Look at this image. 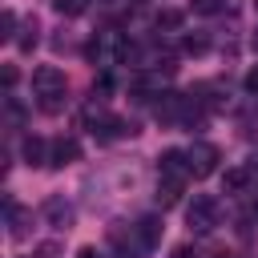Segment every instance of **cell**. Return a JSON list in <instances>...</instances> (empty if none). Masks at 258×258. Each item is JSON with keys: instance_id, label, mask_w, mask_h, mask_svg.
I'll return each instance as SVG.
<instances>
[{"instance_id": "obj_1", "label": "cell", "mask_w": 258, "mask_h": 258, "mask_svg": "<svg viewBox=\"0 0 258 258\" xmlns=\"http://www.w3.org/2000/svg\"><path fill=\"white\" fill-rule=\"evenodd\" d=\"M32 93H36L44 113H60L64 101H69V81H64V73L56 64H40L32 73Z\"/></svg>"}, {"instance_id": "obj_2", "label": "cell", "mask_w": 258, "mask_h": 258, "mask_svg": "<svg viewBox=\"0 0 258 258\" xmlns=\"http://www.w3.org/2000/svg\"><path fill=\"white\" fill-rule=\"evenodd\" d=\"M133 52V44H129V36L125 32H97L89 44H85V56L93 60V64H101V69H113V64H121L125 56Z\"/></svg>"}, {"instance_id": "obj_3", "label": "cell", "mask_w": 258, "mask_h": 258, "mask_svg": "<svg viewBox=\"0 0 258 258\" xmlns=\"http://www.w3.org/2000/svg\"><path fill=\"white\" fill-rule=\"evenodd\" d=\"M218 218H222V206H218V198H210V194H198V198L189 202V210H185V222H189L194 234H210V230L218 226Z\"/></svg>"}, {"instance_id": "obj_4", "label": "cell", "mask_w": 258, "mask_h": 258, "mask_svg": "<svg viewBox=\"0 0 258 258\" xmlns=\"http://www.w3.org/2000/svg\"><path fill=\"white\" fill-rule=\"evenodd\" d=\"M185 157H189V177H210L218 169V161H222V153H218L214 141H194L185 149Z\"/></svg>"}, {"instance_id": "obj_5", "label": "cell", "mask_w": 258, "mask_h": 258, "mask_svg": "<svg viewBox=\"0 0 258 258\" xmlns=\"http://www.w3.org/2000/svg\"><path fill=\"white\" fill-rule=\"evenodd\" d=\"M157 173H161L165 181H181V185H185V177H189V157H185V149H165V153L157 157Z\"/></svg>"}, {"instance_id": "obj_6", "label": "cell", "mask_w": 258, "mask_h": 258, "mask_svg": "<svg viewBox=\"0 0 258 258\" xmlns=\"http://www.w3.org/2000/svg\"><path fill=\"white\" fill-rule=\"evenodd\" d=\"M73 161H81V141L77 137H52L48 141V165H73Z\"/></svg>"}, {"instance_id": "obj_7", "label": "cell", "mask_w": 258, "mask_h": 258, "mask_svg": "<svg viewBox=\"0 0 258 258\" xmlns=\"http://www.w3.org/2000/svg\"><path fill=\"white\" fill-rule=\"evenodd\" d=\"M44 218H48L52 230H69V226H73V206H69L64 198H48V202H44Z\"/></svg>"}, {"instance_id": "obj_8", "label": "cell", "mask_w": 258, "mask_h": 258, "mask_svg": "<svg viewBox=\"0 0 258 258\" xmlns=\"http://www.w3.org/2000/svg\"><path fill=\"white\" fill-rule=\"evenodd\" d=\"M20 157H24L28 165H48V141L36 137V133L24 137V141H20Z\"/></svg>"}, {"instance_id": "obj_9", "label": "cell", "mask_w": 258, "mask_h": 258, "mask_svg": "<svg viewBox=\"0 0 258 258\" xmlns=\"http://www.w3.org/2000/svg\"><path fill=\"white\" fill-rule=\"evenodd\" d=\"M137 238H141V246H145V250H149V246H157V242H161V218H153V214H149V218H141V222H137Z\"/></svg>"}, {"instance_id": "obj_10", "label": "cell", "mask_w": 258, "mask_h": 258, "mask_svg": "<svg viewBox=\"0 0 258 258\" xmlns=\"http://www.w3.org/2000/svg\"><path fill=\"white\" fill-rule=\"evenodd\" d=\"M246 185H250V169H246V165L226 169V177H222V189H226V194H242Z\"/></svg>"}, {"instance_id": "obj_11", "label": "cell", "mask_w": 258, "mask_h": 258, "mask_svg": "<svg viewBox=\"0 0 258 258\" xmlns=\"http://www.w3.org/2000/svg\"><path fill=\"white\" fill-rule=\"evenodd\" d=\"M177 198H181V181H165V177H161V185H157V206L169 210Z\"/></svg>"}, {"instance_id": "obj_12", "label": "cell", "mask_w": 258, "mask_h": 258, "mask_svg": "<svg viewBox=\"0 0 258 258\" xmlns=\"http://www.w3.org/2000/svg\"><path fill=\"white\" fill-rule=\"evenodd\" d=\"M0 40H16V12L12 8L0 12Z\"/></svg>"}, {"instance_id": "obj_13", "label": "cell", "mask_w": 258, "mask_h": 258, "mask_svg": "<svg viewBox=\"0 0 258 258\" xmlns=\"http://www.w3.org/2000/svg\"><path fill=\"white\" fill-rule=\"evenodd\" d=\"M52 8H56L60 16H81V12L89 8V0H52Z\"/></svg>"}, {"instance_id": "obj_14", "label": "cell", "mask_w": 258, "mask_h": 258, "mask_svg": "<svg viewBox=\"0 0 258 258\" xmlns=\"http://www.w3.org/2000/svg\"><path fill=\"white\" fill-rule=\"evenodd\" d=\"M20 32H24V36H16V44H20V48H32V44H36V32H40V24H36V20H28Z\"/></svg>"}, {"instance_id": "obj_15", "label": "cell", "mask_w": 258, "mask_h": 258, "mask_svg": "<svg viewBox=\"0 0 258 258\" xmlns=\"http://www.w3.org/2000/svg\"><path fill=\"white\" fill-rule=\"evenodd\" d=\"M153 24H157V28H177V24H181V12H157Z\"/></svg>"}, {"instance_id": "obj_16", "label": "cell", "mask_w": 258, "mask_h": 258, "mask_svg": "<svg viewBox=\"0 0 258 258\" xmlns=\"http://www.w3.org/2000/svg\"><path fill=\"white\" fill-rule=\"evenodd\" d=\"M185 52H206V36H185Z\"/></svg>"}, {"instance_id": "obj_17", "label": "cell", "mask_w": 258, "mask_h": 258, "mask_svg": "<svg viewBox=\"0 0 258 258\" xmlns=\"http://www.w3.org/2000/svg\"><path fill=\"white\" fill-rule=\"evenodd\" d=\"M246 93H250V97H258V64L246 73Z\"/></svg>"}, {"instance_id": "obj_18", "label": "cell", "mask_w": 258, "mask_h": 258, "mask_svg": "<svg viewBox=\"0 0 258 258\" xmlns=\"http://www.w3.org/2000/svg\"><path fill=\"white\" fill-rule=\"evenodd\" d=\"M0 81H4V89H12V85H16V69H12V64H4V73H0Z\"/></svg>"}, {"instance_id": "obj_19", "label": "cell", "mask_w": 258, "mask_h": 258, "mask_svg": "<svg viewBox=\"0 0 258 258\" xmlns=\"http://www.w3.org/2000/svg\"><path fill=\"white\" fill-rule=\"evenodd\" d=\"M173 258H202V254H198L194 246H177V250H173Z\"/></svg>"}, {"instance_id": "obj_20", "label": "cell", "mask_w": 258, "mask_h": 258, "mask_svg": "<svg viewBox=\"0 0 258 258\" xmlns=\"http://www.w3.org/2000/svg\"><path fill=\"white\" fill-rule=\"evenodd\" d=\"M77 258H101V254H97L93 246H85V250H77Z\"/></svg>"}, {"instance_id": "obj_21", "label": "cell", "mask_w": 258, "mask_h": 258, "mask_svg": "<svg viewBox=\"0 0 258 258\" xmlns=\"http://www.w3.org/2000/svg\"><path fill=\"white\" fill-rule=\"evenodd\" d=\"M254 214H258V198H254Z\"/></svg>"}, {"instance_id": "obj_22", "label": "cell", "mask_w": 258, "mask_h": 258, "mask_svg": "<svg viewBox=\"0 0 258 258\" xmlns=\"http://www.w3.org/2000/svg\"><path fill=\"white\" fill-rule=\"evenodd\" d=\"M101 4H113V0H101Z\"/></svg>"}]
</instances>
